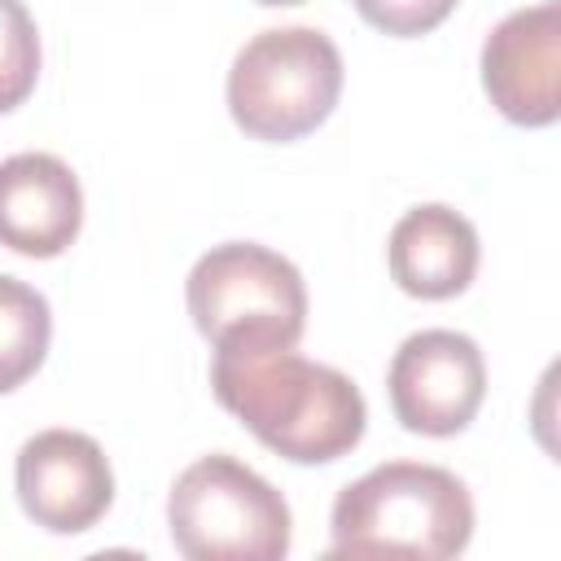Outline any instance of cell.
<instances>
[{
  "mask_svg": "<svg viewBox=\"0 0 561 561\" xmlns=\"http://www.w3.org/2000/svg\"><path fill=\"white\" fill-rule=\"evenodd\" d=\"M167 530L188 561H280L294 517L263 473L228 451H210L171 482Z\"/></svg>",
  "mask_w": 561,
  "mask_h": 561,
  "instance_id": "obj_5",
  "label": "cell"
},
{
  "mask_svg": "<svg viewBox=\"0 0 561 561\" xmlns=\"http://www.w3.org/2000/svg\"><path fill=\"white\" fill-rule=\"evenodd\" d=\"M53 342V311L48 298L0 272V394L31 381Z\"/></svg>",
  "mask_w": 561,
  "mask_h": 561,
  "instance_id": "obj_11",
  "label": "cell"
},
{
  "mask_svg": "<svg viewBox=\"0 0 561 561\" xmlns=\"http://www.w3.org/2000/svg\"><path fill=\"white\" fill-rule=\"evenodd\" d=\"M259 4H302V0H259Z\"/></svg>",
  "mask_w": 561,
  "mask_h": 561,
  "instance_id": "obj_14",
  "label": "cell"
},
{
  "mask_svg": "<svg viewBox=\"0 0 561 561\" xmlns=\"http://www.w3.org/2000/svg\"><path fill=\"white\" fill-rule=\"evenodd\" d=\"M13 486L22 513L53 535H83L114 504V469L101 443L79 430L31 434L18 447Z\"/></svg>",
  "mask_w": 561,
  "mask_h": 561,
  "instance_id": "obj_7",
  "label": "cell"
},
{
  "mask_svg": "<svg viewBox=\"0 0 561 561\" xmlns=\"http://www.w3.org/2000/svg\"><path fill=\"white\" fill-rule=\"evenodd\" d=\"M478 254L482 250L473 224L443 202L403 210L386 241V263L394 285L425 302L465 294L478 276Z\"/></svg>",
  "mask_w": 561,
  "mask_h": 561,
  "instance_id": "obj_10",
  "label": "cell"
},
{
  "mask_svg": "<svg viewBox=\"0 0 561 561\" xmlns=\"http://www.w3.org/2000/svg\"><path fill=\"white\" fill-rule=\"evenodd\" d=\"M184 302L215 351L298 346L307 329L302 272L259 241L210 245L184 280Z\"/></svg>",
  "mask_w": 561,
  "mask_h": 561,
  "instance_id": "obj_4",
  "label": "cell"
},
{
  "mask_svg": "<svg viewBox=\"0 0 561 561\" xmlns=\"http://www.w3.org/2000/svg\"><path fill=\"white\" fill-rule=\"evenodd\" d=\"M386 394L403 430L425 438H451L469 430L486 399V359L469 333L421 329L403 337L390 355Z\"/></svg>",
  "mask_w": 561,
  "mask_h": 561,
  "instance_id": "obj_6",
  "label": "cell"
},
{
  "mask_svg": "<svg viewBox=\"0 0 561 561\" xmlns=\"http://www.w3.org/2000/svg\"><path fill=\"white\" fill-rule=\"evenodd\" d=\"M482 88L517 127H548L561 114V4L513 9L482 39Z\"/></svg>",
  "mask_w": 561,
  "mask_h": 561,
  "instance_id": "obj_8",
  "label": "cell"
},
{
  "mask_svg": "<svg viewBox=\"0 0 561 561\" xmlns=\"http://www.w3.org/2000/svg\"><path fill=\"white\" fill-rule=\"evenodd\" d=\"M39 79V31L22 0H0V114L18 110Z\"/></svg>",
  "mask_w": 561,
  "mask_h": 561,
  "instance_id": "obj_12",
  "label": "cell"
},
{
  "mask_svg": "<svg viewBox=\"0 0 561 561\" xmlns=\"http://www.w3.org/2000/svg\"><path fill=\"white\" fill-rule=\"evenodd\" d=\"M210 390L267 451L294 465H333L355 451L368 430L359 386L294 346L215 351Z\"/></svg>",
  "mask_w": 561,
  "mask_h": 561,
  "instance_id": "obj_1",
  "label": "cell"
},
{
  "mask_svg": "<svg viewBox=\"0 0 561 561\" xmlns=\"http://www.w3.org/2000/svg\"><path fill=\"white\" fill-rule=\"evenodd\" d=\"M351 4L368 26H377L381 35H394V39L430 35L456 9V0H351Z\"/></svg>",
  "mask_w": 561,
  "mask_h": 561,
  "instance_id": "obj_13",
  "label": "cell"
},
{
  "mask_svg": "<svg viewBox=\"0 0 561 561\" xmlns=\"http://www.w3.org/2000/svg\"><path fill=\"white\" fill-rule=\"evenodd\" d=\"M342 75V53L324 31H259L237 48L228 66V114L245 136L289 145L333 114Z\"/></svg>",
  "mask_w": 561,
  "mask_h": 561,
  "instance_id": "obj_3",
  "label": "cell"
},
{
  "mask_svg": "<svg viewBox=\"0 0 561 561\" xmlns=\"http://www.w3.org/2000/svg\"><path fill=\"white\" fill-rule=\"evenodd\" d=\"M83 228L79 175L57 153H13L0 162V245L26 259H57Z\"/></svg>",
  "mask_w": 561,
  "mask_h": 561,
  "instance_id": "obj_9",
  "label": "cell"
},
{
  "mask_svg": "<svg viewBox=\"0 0 561 561\" xmlns=\"http://www.w3.org/2000/svg\"><path fill=\"white\" fill-rule=\"evenodd\" d=\"M329 530V557L443 561L469 548L473 500L469 486L443 465L386 460L337 491Z\"/></svg>",
  "mask_w": 561,
  "mask_h": 561,
  "instance_id": "obj_2",
  "label": "cell"
}]
</instances>
